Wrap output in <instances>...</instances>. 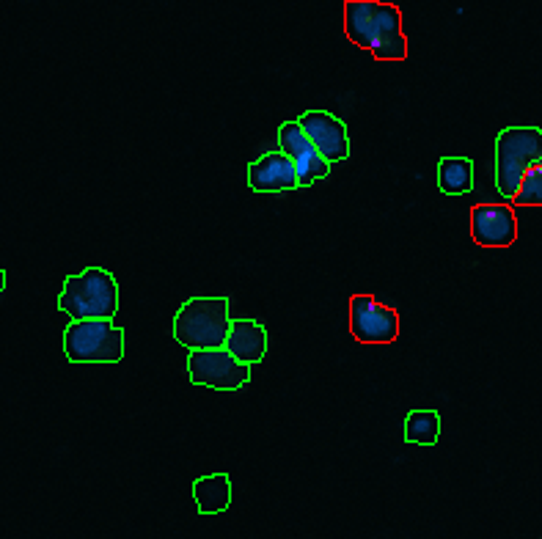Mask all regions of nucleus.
<instances>
[{
  "label": "nucleus",
  "instance_id": "dca6fc26",
  "mask_svg": "<svg viewBox=\"0 0 542 539\" xmlns=\"http://www.w3.org/2000/svg\"><path fill=\"white\" fill-rule=\"evenodd\" d=\"M518 207H542V165H534L526 171L520 182L518 196L512 198Z\"/></svg>",
  "mask_w": 542,
  "mask_h": 539
},
{
  "label": "nucleus",
  "instance_id": "ddd939ff",
  "mask_svg": "<svg viewBox=\"0 0 542 539\" xmlns=\"http://www.w3.org/2000/svg\"><path fill=\"white\" fill-rule=\"evenodd\" d=\"M193 498L201 515H221L232 504V479L226 473H210L193 482Z\"/></svg>",
  "mask_w": 542,
  "mask_h": 539
},
{
  "label": "nucleus",
  "instance_id": "7ed1b4c3",
  "mask_svg": "<svg viewBox=\"0 0 542 539\" xmlns=\"http://www.w3.org/2000/svg\"><path fill=\"white\" fill-rule=\"evenodd\" d=\"M58 308L67 311L72 322L111 319L119 311V284L108 270L86 267L83 273L69 275L58 295Z\"/></svg>",
  "mask_w": 542,
  "mask_h": 539
},
{
  "label": "nucleus",
  "instance_id": "9b49d317",
  "mask_svg": "<svg viewBox=\"0 0 542 539\" xmlns=\"http://www.w3.org/2000/svg\"><path fill=\"white\" fill-rule=\"evenodd\" d=\"M248 187L256 193H284L300 187L298 171L284 152H270L248 165Z\"/></svg>",
  "mask_w": 542,
  "mask_h": 539
},
{
  "label": "nucleus",
  "instance_id": "6e6552de",
  "mask_svg": "<svg viewBox=\"0 0 542 539\" xmlns=\"http://www.w3.org/2000/svg\"><path fill=\"white\" fill-rule=\"evenodd\" d=\"M278 152H284L292 160L300 187H311L317 179L331 174V163L314 149V143L300 130L298 121H284L278 127Z\"/></svg>",
  "mask_w": 542,
  "mask_h": 539
},
{
  "label": "nucleus",
  "instance_id": "39448f33",
  "mask_svg": "<svg viewBox=\"0 0 542 539\" xmlns=\"http://www.w3.org/2000/svg\"><path fill=\"white\" fill-rule=\"evenodd\" d=\"M64 352L72 363H119L124 358V330L111 319L69 322Z\"/></svg>",
  "mask_w": 542,
  "mask_h": 539
},
{
  "label": "nucleus",
  "instance_id": "f3484780",
  "mask_svg": "<svg viewBox=\"0 0 542 539\" xmlns=\"http://www.w3.org/2000/svg\"><path fill=\"white\" fill-rule=\"evenodd\" d=\"M3 289H6V273L0 270V295H3Z\"/></svg>",
  "mask_w": 542,
  "mask_h": 539
},
{
  "label": "nucleus",
  "instance_id": "20e7f679",
  "mask_svg": "<svg viewBox=\"0 0 542 539\" xmlns=\"http://www.w3.org/2000/svg\"><path fill=\"white\" fill-rule=\"evenodd\" d=\"M542 165L540 127H507L496 138V187L501 196L512 201L518 196L520 182L529 168Z\"/></svg>",
  "mask_w": 542,
  "mask_h": 539
},
{
  "label": "nucleus",
  "instance_id": "423d86ee",
  "mask_svg": "<svg viewBox=\"0 0 542 539\" xmlns=\"http://www.w3.org/2000/svg\"><path fill=\"white\" fill-rule=\"evenodd\" d=\"M190 383L215 391H240L251 383V366L232 358L226 350H199L188 355Z\"/></svg>",
  "mask_w": 542,
  "mask_h": 539
},
{
  "label": "nucleus",
  "instance_id": "2eb2a0df",
  "mask_svg": "<svg viewBox=\"0 0 542 539\" xmlns=\"http://www.w3.org/2000/svg\"><path fill=\"white\" fill-rule=\"evenodd\" d=\"M441 435V413L438 410H410L405 418V440L416 446H435Z\"/></svg>",
  "mask_w": 542,
  "mask_h": 539
},
{
  "label": "nucleus",
  "instance_id": "1a4fd4ad",
  "mask_svg": "<svg viewBox=\"0 0 542 539\" xmlns=\"http://www.w3.org/2000/svg\"><path fill=\"white\" fill-rule=\"evenodd\" d=\"M471 237L482 248H509L518 240V218L509 204H476L471 209Z\"/></svg>",
  "mask_w": 542,
  "mask_h": 539
},
{
  "label": "nucleus",
  "instance_id": "0eeeda50",
  "mask_svg": "<svg viewBox=\"0 0 542 539\" xmlns=\"http://www.w3.org/2000/svg\"><path fill=\"white\" fill-rule=\"evenodd\" d=\"M350 330L361 344H394L399 336V314L372 295L350 300Z\"/></svg>",
  "mask_w": 542,
  "mask_h": 539
},
{
  "label": "nucleus",
  "instance_id": "f8f14e48",
  "mask_svg": "<svg viewBox=\"0 0 542 539\" xmlns=\"http://www.w3.org/2000/svg\"><path fill=\"white\" fill-rule=\"evenodd\" d=\"M232 358L245 366H254L265 358L267 352V330L256 319H232V328L226 336V347Z\"/></svg>",
  "mask_w": 542,
  "mask_h": 539
},
{
  "label": "nucleus",
  "instance_id": "4468645a",
  "mask_svg": "<svg viewBox=\"0 0 542 539\" xmlns=\"http://www.w3.org/2000/svg\"><path fill=\"white\" fill-rule=\"evenodd\" d=\"M438 187L446 196H465L474 190V163L468 157H443L438 163Z\"/></svg>",
  "mask_w": 542,
  "mask_h": 539
},
{
  "label": "nucleus",
  "instance_id": "f03ea898",
  "mask_svg": "<svg viewBox=\"0 0 542 539\" xmlns=\"http://www.w3.org/2000/svg\"><path fill=\"white\" fill-rule=\"evenodd\" d=\"M232 328L226 297H190L174 317V339L190 352L223 350Z\"/></svg>",
  "mask_w": 542,
  "mask_h": 539
},
{
  "label": "nucleus",
  "instance_id": "9d476101",
  "mask_svg": "<svg viewBox=\"0 0 542 539\" xmlns=\"http://www.w3.org/2000/svg\"><path fill=\"white\" fill-rule=\"evenodd\" d=\"M300 130L306 132V138L314 143V149L328 160V163H342L350 154V135L342 119H336L333 113L325 110H309L298 119Z\"/></svg>",
  "mask_w": 542,
  "mask_h": 539
},
{
  "label": "nucleus",
  "instance_id": "f257e3e1",
  "mask_svg": "<svg viewBox=\"0 0 542 539\" xmlns=\"http://www.w3.org/2000/svg\"><path fill=\"white\" fill-rule=\"evenodd\" d=\"M344 33L377 61H405L408 36L402 31V11L377 0H347L344 3Z\"/></svg>",
  "mask_w": 542,
  "mask_h": 539
}]
</instances>
